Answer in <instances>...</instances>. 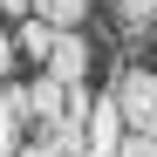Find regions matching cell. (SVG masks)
Wrapping results in <instances>:
<instances>
[{
    "label": "cell",
    "mask_w": 157,
    "mask_h": 157,
    "mask_svg": "<svg viewBox=\"0 0 157 157\" xmlns=\"http://www.w3.org/2000/svg\"><path fill=\"white\" fill-rule=\"evenodd\" d=\"M109 96H116V109L130 123V137H157V68L130 62L116 82H109Z\"/></svg>",
    "instance_id": "6da1fadb"
},
{
    "label": "cell",
    "mask_w": 157,
    "mask_h": 157,
    "mask_svg": "<svg viewBox=\"0 0 157 157\" xmlns=\"http://www.w3.org/2000/svg\"><path fill=\"white\" fill-rule=\"evenodd\" d=\"M130 144V123L116 109V96H96V109H89V157H123Z\"/></svg>",
    "instance_id": "7a4b0ae2"
},
{
    "label": "cell",
    "mask_w": 157,
    "mask_h": 157,
    "mask_svg": "<svg viewBox=\"0 0 157 157\" xmlns=\"http://www.w3.org/2000/svg\"><path fill=\"white\" fill-rule=\"evenodd\" d=\"M41 75H55L62 89H75V82H82V75H89V41H82V34H62V41H55V55H48V68H41Z\"/></svg>",
    "instance_id": "3957f363"
},
{
    "label": "cell",
    "mask_w": 157,
    "mask_h": 157,
    "mask_svg": "<svg viewBox=\"0 0 157 157\" xmlns=\"http://www.w3.org/2000/svg\"><path fill=\"white\" fill-rule=\"evenodd\" d=\"M62 109H68V89L55 82V75H34V82H28V116L34 123H55Z\"/></svg>",
    "instance_id": "277c9868"
},
{
    "label": "cell",
    "mask_w": 157,
    "mask_h": 157,
    "mask_svg": "<svg viewBox=\"0 0 157 157\" xmlns=\"http://www.w3.org/2000/svg\"><path fill=\"white\" fill-rule=\"evenodd\" d=\"M14 41H21V55H34V62L48 68V55H55V41H62V28H48L41 14H28V21L14 28Z\"/></svg>",
    "instance_id": "5b68a950"
},
{
    "label": "cell",
    "mask_w": 157,
    "mask_h": 157,
    "mask_svg": "<svg viewBox=\"0 0 157 157\" xmlns=\"http://www.w3.org/2000/svg\"><path fill=\"white\" fill-rule=\"evenodd\" d=\"M21 144H28V123L14 109V82H0V157H21Z\"/></svg>",
    "instance_id": "8992f818"
},
{
    "label": "cell",
    "mask_w": 157,
    "mask_h": 157,
    "mask_svg": "<svg viewBox=\"0 0 157 157\" xmlns=\"http://www.w3.org/2000/svg\"><path fill=\"white\" fill-rule=\"evenodd\" d=\"M34 14L48 21V28H62V34H82V21H89V0H34Z\"/></svg>",
    "instance_id": "52a82bcc"
},
{
    "label": "cell",
    "mask_w": 157,
    "mask_h": 157,
    "mask_svg": "<svg viewBox=\"0 0 157 157\" xmlns=\"http://www.w3.org/2000/svg\"><path fill=\"white\" fill-rule=\"evenodd\" d=\"M116 7H123V34H130V41H144V34L157 28V0H116Z\"/></svg>",
    "instance_id": "ba28073f"
},
{
    "label": "cell",
    "mask_w": 157,
    "mask_h": 157,
    "mask_svg": "<svg viewBox=\"0 0 157 157\" xmlns=\"http://www.w3.org/2000/svg\"><path fill=\"white\" fill-rule=\"evenodd\" d=\"M14 62H21V41L0 28V82H14Z\"/></svg>",
    "instance_id": "9c48e42d"
},
{
    "label": "cell",
    "mask_w": 157,
    "mask_h": 157,
    "mask_svg": "<svg viewBox=\"0 0 157 157\" xmlns=\"http://www.w3.org/2000/svg\"><path fill=\"white\" fill-rule=\"evenodd\" d=\"M123 157H157V137H130V144H123Z\"/></svg>",
    "instance_id": "30bf717a"
},
{
    "label": "cell",
    "mask_w": 157,
    "mask_h": 157,
    "mask_svg": "<svg viewBox=\"0 0 157 157\" xmlns=\"http://www.w3.org/2000/svg\"><path fill=\"white\" fill-rule=\"evenodd\" d=\"M0 14H14V21H28V14H34V0H0Z\"/></svg>",
    "instance_id": "8fae6325"
},
{
    "label": "cell",
    "mask_w": 157,
    "mask_h": 157,
    "mask_svg": "<svg viewBox=\"0 0 157 157\" xmlns=\"http://www.w3.org/2000/svg\"><path fill=\"white\" fill-rule=\"evenodd\" d=\"M21 157H48V150H41V144H34V137H28V144H21Z\"/></svg>",
    "instance_id": "7c38bea8"
}]
</instances>
